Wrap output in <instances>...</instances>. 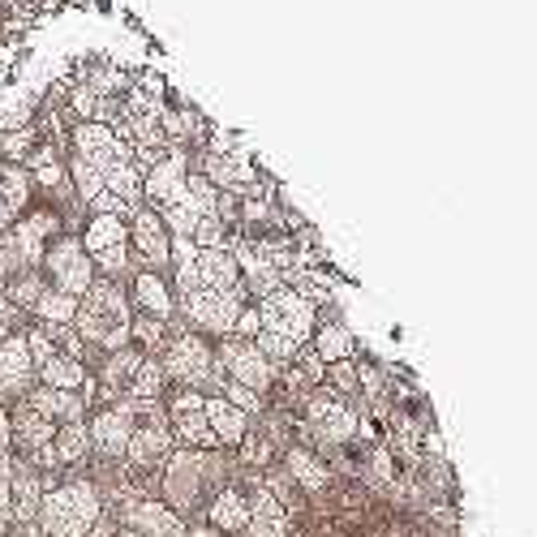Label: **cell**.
<instances>
[{
	"label": "cell",
	"instance_id": "2e32d148",
	"mask_svg": "<svg viewBox=\"0 0 537 537\" xmlns=\"http://www.w3.org/2000/svg\"><path fill=\"white\" fill-rule=\"evenodd\" d=\"M35 387V361L26 353V336H9L0 344V396H13V400H26Z\"/></svg>",
	"mask_w": 537,
	"mask_h": 537
},
{
	"label": "cell",
	"instance_id": "4fadbf2b",
	"mask_svg": "<svg viewBox=\"0 0 537 537\" xmlns=\"http://www.w3.org/2000/svg\"><path fill=\"white\" fill-rule=\"evenodd\" d=\"M134 404L121 400V404H112V409H99L95 413V422L86 426V434H91V447L104 460H116V456H125V447H129V434H134Z\"/></svg>",
	"mask_w": 537,
	"mask_h": 537
},
{
	"label": "cell",
	"instance_id": "5bb4252c",
	"mask_svg": "<svg viewBox=\"0 0 537 537\" xmlns=\"http://www.w3.org/2000/svg\"><path fill=\"white\" fill-rule=\"evenodd\" d=\"M56 232H61V215H56L52 207H39L35 215H22L18 224H9V237L22 250L31 271L43 263V254H48V245L56 241Z\"/></svg>",
	"mask_w": 537,
	"mask_h": 537
},
{
	"label": "cell",
	"instance_id": "b9f144b4",
	"mask_svg": "<svg viewBox=\"0 0 537 537\" xmlns=\"http://www.w3.org/2000/svg\"><path fill=\"white\" fill-rule=\"evenodd\" d=\"M331 383H336L340 391H353V366H348V361H336V370H331Z\"/></svg>",
	"mask_w": 537,
	"mask_h": 537
},
{
	"label": "cell",
	"instance_id": "7c38bea8",
	"mask_svg": "<svg viewBox=\"0 0 537 537\" xmlns=\"http://www.w3.org/2000/svg\"><path fill=\"white\" fill-rule=\"evenodd\" d=\"M185 185H190V164H185V151L181 147L172 151L168 159H159L155 168L142 172V194H147L159 211L185 202Z\"/></svg>",
	"mask_w": 537,
	"mask_h": 537
},
{
	"label": "cell",
	"instance_id": "8d00e7d4",
	"mask_svg": "<svg viewBox=\"0 0 537 537\" xmlns=\"http://www.w3.org/2000/svg\"><path fill=\"white\" fill-rule=\"evenodd\" d=\"M69 172H74V190H78V198L86 202V207H91V202L104 194V172H95L91 164H82V159H74V164H69Z\"/></svg>",
	"mask_w": 537,
	"mask_h": 537
},
{
	"label": "cell",
	"instance_id": "9c48e42d",
	"mask_svg": "<svg viewBox=\"0 0 537 537\" xmlns=\"http://www.w3.org/2000/svg\"><path fill=\"white\" fill-rule=\"evenodd\" d=\"M74 159L82 164H91L95 172H108L121 168V164H134V151H129V142L116 138L112 125H95V121H78L74 125Z\"/></svg>",
	"mask_w": 537,
	"mask_h": 537
},
{
	"label": "cell",
	"instance_id": "f35d334b",
	"mask_svg": "<svg viewBox=\"0 0 537 537\" xmlns=\"http://www.w3.org/2000/svg\"><path fill=\"white\" fill-rule=\"evenodd\" d=\"M22 336H26V353H31L35 370H39V366H48V361L56 357V344L48 340V331H43V327H31V331H22Z\"/></svg>",
	"mask_w": 537,
	"mask_h": 537
},
{
	"label": "cell",
	"instance_id": "30bf717a",
	"mask_svg": "<svg viewBox=\"0 0 537 537\" xmlns=\"http://www.w3.org/2000/svg\"><path fill=\"white\" fill-rule=\"evenodd\" d=\"M220 370L228 374L232 383L250 387L254 396H263V391L271 387V379H275V366L258 353V344L254 340H237V336L220 348Z\"/></svg>",
	"mask_w": 537,
	"mask_h": 537
},
{
	"label": "cell",
	"instance_id": "e0dca14e",
	"mask_svg": "<svg viewBox=\"0 0 537 537\" xmlns=\"http://www.w3.org/2000/svg\"><path fill=\"white\" fill-rule=\"evenodd\" d=\"M129 241H134L138 258H142V263H147L151 271L164 267L168 254H172V241H168L164 220H159V211H147V207H138L134 215H129Z\"/></svg>",
	"mask_w": 537,
	"mask_h": 537
},
{
	"label": "cell",
	"instance_id": "836d02e7",
	"mask_svg": "<svg viewBox=\"0 0 537 537\" xmlns=\"http://www.w3.org/2000/svg\"><path fill=\"white\" fill-rule=\"evenodd\" d=\"M318 361H344L348 353H353V336H348V327L340 323H327L323 331H318Z\"/></svg>",
	"mask_w": 537,
	"mask_h": 537
},
{
	"label": "cell",
	"instance_id": "cb8c5ba5",
	"mask_svg": "<svg viewBox=\"0 0 537 537\" xmlns=\"http://www.w3.org/2000/svg\"><path fill=\"white\" fill-rule=\"evenodd\" d=\"M142 366V353L138 348H116V353L104 361V374H99V383H104V400L108 396H125L129 383H134V374Z\"/></svg>",
	"mask_w": 537,
	"mask_h": 537
},
{
	"label": "cell",
	"instance_id": "4316f807",
	"mask_svg": "<svg viewBox=\"0 0 537 537\" xmlns=\"http://www.w3.org/2000/svg\"><path fill=\"white\" fill-rule=\"evenodd\" d=\"M52 456H56V464H61V469L86 464V456H91V434H86V426H82V422H74V426H56Z\"/></svg>",
	"mask_w": 537,
	"mask_h": 537
},
{
	"label": "cell",
	"instance_id": "3957f363",
	"mask_svg": "<svg viewBox=\"0 0 537 537\" xmlns=\"http://www.w3.org/2000/svg\"><path fill=\"white\" fill-rule=\"evenodd\" d=\"M129 323H134V314H129V301L125 293L116 288L112 280H95L86 288V297L78 301V318H74V331L82 344H95V348H125L129 340Z\"/></svg>",
	"mask_w": 537,
	"mask_h": 537
},
{
	"label": "cell",
	"instance_id": "ac0fdd59",
	"mask_svg": "<svg viewBox=\"0 0 537 537\" xmlns=\"http://www.w3.org/2000/svg\"><path fill=\"white\" fill-rule=\"evenodd\" d=\"M310 430L318 434V439L327 443H340V439H353L357 434V413L348 409V404H340L331 391H318V396H310Z\"/></svg>",
	"mask_w": 537,
	"mask_h": 537
},
{
	"label": "cell",
	"instance_id": "7402d4cb",
	"mask_svg": "<svg viewBox=\"0 0 537 537\" xmlns=\"http://www.w3.org/2000/svg\"><path fill=\"white\" fill-rule=\"evenodd\" d=\"M202 413H207V426L215 434V443H224V447H241V439L250 434V417H245L237 404H228L224 396H211L207 404H202Z\"/></svg>",
	"mask_w": 537,
	"mask_h": 537
},
{
	"label": "cell",
	"instance_id": "d6a6232c",
	"mask_svg": "<svg viewBox=\"0 0 537 537\" xmlns=\"http://www.w3.org/2000/svg\"><path fill=\"white\" fill-rule=\"evenodd\" d=\"M43 288H48V284H43L39 280V271H22L18 275V280H9L5 284V297L13 301V306H18L22 314H31L35 310V301H39V293H43Z\"/></svg>",
	"mask_w": 537,
	"mask_h": 537
},
{
	"label": "cell",
	"instance_id": "60d3db41",
	"mask_svg": "<svg viewBox=\"0 0 537 537\" xmlns=\"http://www.w3.org/2000/svg\"><path fill=\"white\" fill-rule=\"evenodd\" d=\"M258 310H241V318H237V327H232V336L237 340H250V336H258Z\"/></svg>",
	"mask_w": 537,
	"mask_h": 537
},
{
	"label": "cell",
	"instance_id": "f546056e",
	"mask_svg": "<svg viewBox=\"0 0 537 537\" xmlns=\"http://www.w3.org/2000/svg\"><path fill=\"white\" fill-rule=\"evenodd\" d=\"M288 477H293L301 490H310V495H318V490L327 486V469L306 452V447H293V452H288Z\"/></svg>",
	"mask_w": 537,
	"mask_h": 537
},
{
	"label": "cell",
	"instance_id": "d590c367",
	"mask_svg": "<svg viewBox=\"0 0 537 537\" xmlns=\"http://www.w3.org/2000/svg\"><path fill=\"white\" fill-rule=\"evenodd\" d=\"M159 220H164V228L177 232V237H194V228L207 220V215H198L190 202H177V207H164V211H159Z\"/></svg>",
	"mask_w": 537,
	"mask_h": 537
},
{
	"label": "cell",
	"instance_id": "e575fe53",
	"mask_svg": "<svg viewBox=\"0 0 537 537\" xmlns=\"http://www.w3.org/2000/svg\"><path fill=\"white\" fill-rule=\"evenodd\" d=\"M129 336H134L142 348H151V353H155V348L168 344V323H164V318H151V314H138L134 323H129Z\"/></svg>",
	"mask_w": 537,
	"mask_h": 537
},
{
	"label": "cell",
	"instance_id": "7bdbcfd3",
	"mask_svg": "<svg viewBox=\"0 0 537 537\" xmlns=\"http://www.w3.org/2000/svg\"><path fill=\"white\" fill-rule=\"evenodd\" d=\"M18 52H22V48H0V86H9V78H13V61H18Z\"/></svg>",
	"mask_w": 537,
	"mask_h": 537
},
{
	"label": "cell",
	"instance_id": "277c9868",
	"mask_svg": "<svg viewBox=\"0 0 537 537\" xmlns=\"http://www.w3.org/2000/svg\"><path fill=\"white\" fill-rule=\"evenodd\" d=\"M224 460L211 456V452H177L164 460V499L172 512H194V507L207 499V490L220 495V482H224Z\"/></svg>",
	"mask_w": 537,
	"mask_h": 537
},
{
	"label": "cell",
	"instance_id": "44dd1931",
	"mask_svg": "<svg viewBox=\"0 0 537 537\" xmlns=\"http://www.w3.org/2000/svg\"><path fill=\"white\" fill-rule=\"evenodd\" d=\"M245 533L250 537H284L288 533V507L267 486H258L250 495V525H245Z\"/></svg>",
	"mask_w": 537,
	"mask_h": 537
},
{
	"label": "cell",
	"instance_id": "ab89813d",
	"mask_svg": "<svg viewBox=\"0 0 537 537\" xmlns=\"http://www.w3.org/2000/svg\"><path fill=\"white\" fill-rule=\"evenodd\" d=\"M224 400H228V404H237V409H241L245 417L263 409V400H258L250 387H241V383H232V379H224Z\"/></svg>",
	"mask_w": 537,
	"mask_h": 537
},
{
	"label": "cell",
	"instance_id": "7a4b0ae2",
	"mask_svg": "<svg viewBox=\"0 0 537 537\" xmlns=\"http://www.w3.org/2000/svg\"><path fill=\"white\" fill-rule=\"evenodd\" d=\"M104 516V495L95 482L74 477V482L52 486L39 503V537H86L95 520Z\"/></svg>",
	"mask_w": 537,
	"mask_h": 537
},
{
	"label": "cell",
	"instance_id": "8992f818",
	"mask_svg": "<svg viewBox=\"0 0 537 537\" xmlns=\"http://www.w3.org/2000/svg\"><path fill=\"white\" fill-rule=\"evenodd\" d=\"M82 250L112 280V275H121L129 267V224L121 220V215H91Z\"/></svg>",
	"mask_w": 537,
	"mask_h": 537
},
{
	"label": "cell",
	"instance_id": "d4e9b609",
	"mask_svg": "<svg viewBox=\"0 0 537 537\" xmlns=\"http://www.w3.org/2000/svg\"><path fill=\"white\" fill-rule=\"evenodd\" d=\"M211 525L220 533H241L245 525H250V499H245L241 490L224 486L220 495H215V503H211Z\"/></svg>",
	"mask_w": 537,
	"mask_h": 537
},
{
	"label": "cell",
	"instance_id": "ba28073f",
	"mask_svg": "<svg viewBox=\"0 0 537 537\" xmlns=\"http://www.w3.org/2000/svg\"><path fill=\"white\" fill-rule=\"evenodd\" d=\"M116 499H121V525L142 533V537H185V533H190V529H185V520L172 512L168 503L142 499L129 486L116 490Z\"/></svg>",
	"mask_w": 537,
	"mask_h": 537
},
{
	"label": "cell",
	"instance_id": "1f68e13d",
	"mask_svg": "<svg viewBox=\"0 0 537 537\" xmlns=\"http://www.w3.org/2000/svg\"><path fill=\"white\" fill-rule=\"evenodd\" d=\"M164 366L159 361H151V357H142V366H138V374H134V383H129V391H125V400H159V391H164Z\"/></svg>",
	"mask_w": 537,
	"mask_h": 537
},
{
	"label": "cell",
	"instance_id": "5b68a950",
	"mask_svg": "<svg viewBox=\"0 0 537 537\" xmlns=\"http://www.w3.org/2000/svg\"><path fill=\"white\" fill-rule=\"evenodd\" d=\"M164 374L168 379H177L185 387H207V383H224V370L215 366V353L207 348L202 336H190V331H181V336H172L164 344Z\"/></svg>",
	"mask_w": 537,
	"mask_h": 537
},
{
	"label": "cell",
	"instance_id": "484cf974",
	"mask_svg": "<svg viewBox=\"0 0 537 537\" xmlns=\"http://www.w3.org/2000/svg\"><path fill=\"white\" fill-rule=\"evenodd\" d=\"M35 374H39V387H56V391H82L86 379H91L82 361L78 357H65V353H56L48 366H39Z\"/></svg>",
	"mask_w": 537,
	"mask_h": 537
},
{
	"label": "cell",
	"instance_id": "603a6c76",
	"mask_svg": "<svg viewBox=\"0 0 537 537\" xmlns=\"http://www.w3.org/2000/svg\"><path fill=\"white\" fill-rule=\"evenodd\" d=\"M35 125V95L26 86H0V134Z\"/></svg>",
	"mask_w": 537,
	"mask_h": 537
},
{
	"label": "cell",
	"instance_id": "f6af8a7d",
	"mask_svg": "<svg viewBox=\"0 0 537 537\" xmlns=\"http://www.w3.org/2000/svg\"><path fill=\"white\" fill-rule=\"evenodd\" d=\"M9 533V525H5V520H0V537H5Z\"/></svg>",
	"mask_w": 537,
	"mask_h": 537
},
{
	"label": "cell",
	"instance_id": "d6986e66",
	"mask_svg": "<svg viewBox=\"0 0 537 537\" xmlns=\"http://www.w3.org/2000/svg\"><path fill=\"white\" fill-rule=\"evenodd\" d=\"M9 430H13V447H18L22 456H35L39 447H48V443L56 439V426H52L39 409H31L26 400L9 413Z\"/></svg>",
	"mask_w": 537,
	"mask_h": 537
},
{
	"label": "cell",
	"instance_id": "4dcf8cb0",
	"mask_svg": "<svg viewBox=\"0 0 537 537\" xmlns=\"http://www.w3.org/2000/svg\"><path fill=\"white\" fill-rule=\"evenodd\" d=\"M39 125H26V129H13V134H0V159L5 164H18L26 168V159H31V151L39 147Z\"/></svg>",
	"mask_w": 537,
	"mask_h": 537
},
{
	"label": "cell",
	"instance_id": "6da1fadb",
	"mask_svg": "<svg viewBox=\"0 0 537 537\" xmlns=\"http://www.w3.org/2000/svg\"><path fill=\"white\" fill-rule=\"evenodd\" d=\"M258 353L267 361H293L301 353V344L310 340L314 327V306L306 297H297L293 288H280V293L263 297L258 306Z\"/></svg>",
	"mask_w": 537,
	"mask_h": 537
},
{
	"label": "cell",
	"instance_id": "9a60e30c",
	"mask_svg": "<svg viewBox=\"0 0 537 537\" xmlns=\"http://www.w3.org/2000/svg\"><path fill=\"white\" fill-rule=\"evenodd\" d=\"M202 404H207V396H198V391H181V396L172 400V434H177L190 452H211V447H220L207 426Z\"/></svg>",
	"mask_w": 537,
	"mask_h": 537
},
{
	"label": "cell",
	"instance_id": "ee69618b",
	"mask_svg": "<svg viewBox=\"0 0 537 537\" xmlns=\"http://www.w3.org/2000/svg\"><path fill=\"white\" fill-rule=\"evenodd\" d=\"M9 447H13V430H9V409L0 404V456H9Z\"/></svg>",
	"mask_w": 537,
	"mask_h": 537
},
{
	"label": "cell",
	"instance_id": "74e56055",
	"mask_svg": "<svg viewBox=\"0 0 537 537\" xmlns=\"http://www.w3.org/2000/svg\"><path fill=\"white\" fill-rule=\"evenodd\" d=\"M271 456H275V443L267 439L263 430H254V434H245L241 439V460L245 464H271Z\"/></svg>",
	"mask_w": 537,
	"mask_h": 537
},
{
	"label": "cell",
	"instance_id": "83f0119b",
	"mask_svg": "<svg viewBox=\"0 0 537 537\" xmlns=\"http://www.w3.org/2000/svg\"><path fill=\"white\" fill-rule=\"evenodd\" d=\"M134 301H138V310H142V314L164 318V323H168L172 297H168V288H164V280H159L155 271H138V275H134Z\"/></svg>",
	"mask_w": 537,
	"mask_h": 537
},
{
	"label": "cell",
	"instance_id": "f1b7e54d",
	"mask_svg": "<svg viewBox=\"0 0 537 537\" xmlns=\"http://www.w3.org/2000/svg\"><path fill=\"white\" fill-rule=\"evenodd\" d=\"M31 314L39 318V323H74V318H78V297H69V293H61V288L48 284L39 293Z\"/></svg>",
	"mask_w": 537,
	"mask_h": 537
},
{
	"label": "cell",
	"instance_id": "8fae6325",
	"mask_svg": "<svg viewBox=\"0 0 537 537\" xmlns=\"http://www.w3.org/2000/svg\"><path fill=\"white\" fill-rule=\"evenodd\" d=\"M185 314H190V323L215 331V336H232V327H237L241 318V288L237 293H211V288H198V293H185L181 297Z\"/></svg>",
	"mask_w": 537,
	"mask_h": 537
},
{
	"label": "cell",
	"instance_id": "ffe728a7",
	"mask_svg": "<svg viewBox=\"0 0 537 537\" xmlns=\"http://www.w3.org/2000/svg\"><path fill=\"white\" fill-rule=\"evenodd\" d=\"M26 404H31V409H39L52 426H74V422H82V417H86V396H78V391L35 387L31 396H26Z\"/></svg>",
	"mask_w": 537,
	"mask_h": 537
},
{
	"label": "cell",
	"instance_id": "52a82bcc",
	"mask_svg": "<svg viewBox=\"0 0 537 537\" xmlns=\"http://www.w3.org/2000/svg\"><path fill=\"white\" fill-rule=\"evenodd\" d=\"M43 267L52 275V288H61L69 297H86V288L95 284V263L86 258L82 241L78 237H56L48 245V254H43Z\"/></svg>",
	"mask_w": 537,
	"mask_h": 537
}]
</instances>
